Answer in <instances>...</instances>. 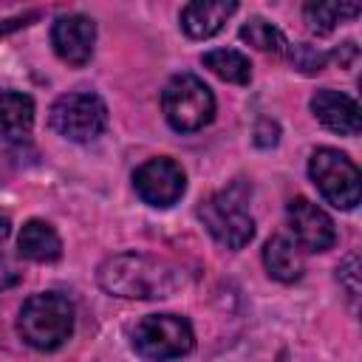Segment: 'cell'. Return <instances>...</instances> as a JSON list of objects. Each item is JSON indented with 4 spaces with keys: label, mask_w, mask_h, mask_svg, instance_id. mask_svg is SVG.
Returning a JSON list of instances; mask_svg holds the SVG:
<instances>
[{
    "label": "cell",
    "mask_w": 362,
    "mask_h": 362,
    "mask_svg": "<svg viewBox=\"0 0 362 362\" xmlns=\"http://www.w3.org/2000/svg\"><path fill=\"white\" fill-rule=\"evenodd\" d=\"M96 277L107 294L124 300H161L184 286V272L175 263L144 252H122L107 257Z\"/></svg>",
    "instance_id": "obj_1"
},
{
    "label": "cell",
    "mask_w": 362,
    "mask_h": 362,
    "mask_svg": "<svg viewBox=\"0 0 362 362\" xmlns=\"http://www.w3.org/2000/svg\"><path fill=\"white\" fill-rule=\"evenodd\" d=\"M17 331L37 351H57L74 334V305L68 297L45 291L31 294L17 317Z\"/></svg>",
    "instance_id": "obj_2"
},
{
    "label": "cell",
    "mask_w": 362,
    "mask_h": 362,
    "mask_svg": "<svg viewBox=\"0 0 362 362\" xmlns=\"http://www.w3.org/2000/svg\"><path fill=\"white\" fill-rule=\"evenodd\" d=\"M161 110L173 130L195 133L204 130L215 116V96L204 79L192 74L173 76L161 90Z\"/></svg>",
    "instance_id": "obj_3"
},
{
    "label": "cell",
    "mask_w": 362,
    "mask_h": 362,
    "mask_svg": "<svg viewBox=\"0 0 362 362\" xmlns=\"http://www.w3.org/2000/svg\"><path fill=\"white\" fill-rule=\"evenodd\" d=\"M308 175L314 181V187L320 189V195L337 206V209H354L359 204V192H362V175L359 167L339 150L334 147H320L311 153L308 161Z\"/></svg>",
    "instance_id": "obj_4"
},
{
    "label": "cell",
    "mask_w": 362,
    "mask_h": 362,
    "mask_svg": "<svg viewBox=\"0 0 362 362\" xmlns=\"http://www.w3.org/2000/svg\"><path fill=\"white\" fill-rule=\"evenodd\" d=\"M198 218L204 221L206 232L226 249H243L255 235V221L246 212V198L238 184L206 198L198 206Z\"/></svg>",
    "instance_id": "obj_5"
},
{
    "label": "cell",
    "mask_w": 362,
    "mask_h": 362,
    "mask_svg": "<svg viewBox=\"0 0 362 362\" xmlns=\"http://www.w3.org/2000/svg\"><path fill=\"white\" fill-rule=\"evenodd\" d=\"M195 345L192 325L178 314H147L133 328V348L141 359L167 362L189 354Z\"/></svg>",
    "instance_id": "obj_6"
},
{
    "label": "cell",
    "mask_w": 362,
    "mask_h": 362,
    "mask_svg": "<svg viewBox=\"0 0 362 362\" xmlns=\"http://www.w3.org/2000/svg\"><path fill=\"white\" fill-rule=\"evenodd\" d=\"M48 124L68 141H90L107 127V107L96 93H65L51 105Z\"/></svg>",
    "instance_id": "obj_7"
},
{
    "label": "cell",
    "mask_w": 362,
    "mask_h": 362,
    "mask_svg": "<svg viewBox=\"0 0 362 362\" xmlns=\"http://www.w3.org/2000/svg\"><path fill=\"white\" fill-rule=\"evenodd\" d=\"M133 187L144 204L164 209L184 195L187 178L173 158H150L133 173Z\"/></svg>",
    "instance_id": "obj_8"
},
{
    "label": "cell",
    "mask_w": 362,
    "mask_h": 362,
    "mask_svg": "<svg viewBox=\"0 0 362 362\" xmlns=\"http://www.w3.org/2000/svg\"><path fill=\"white\" fill-rule=\"evenodd\" d=\"M93 42H96V25L90 17L85 14H59L54 20L51 28V45L57 51V57L74 68H82L90 54H93Z\"/></svg>",
    "instance_id": "obj_9"
},
{
    "label": "cell",
    "mask_w": 362,
    "mask_h": 362,
    "mask_svg": "<svg viewBox=\"0 0 362 362\" xmlns=\"http://www.w3.org/2000/svg\"><path fill=\"white\" fill-rule=\"evenodd\" d=\"M286 212H288V226L305 252H325L334 246V240H337L334 221L317 204H311L308 198L300 195V198L288 201Z\"/></svg>",
    "instance_id": "obj_10"
},
{
    "label": "cell",
    "mask_w": 362,
    "mask_h": 362,
    "mask_svg": "<svg viewBox=\"0 0 362 362\" xmlns=\"http://www.w3.org/2000/svg\"><path fill=\"white\" fill-rule=\"evenodd\" d=\"M311 113L317 116V122L339 136H356L362 127V116H359V105L331 88H322L311 96Z\"/></svg>",
    "instance_id": "obj_11"
},
{
    "label": "cell",
    "mask_w": 362,
    "mask_h": 362,
    "mask_svg": "<svg viewBox=\"0 0 362 362\" xmlns=\"http://www.w3.org/2000/svg\"><path fill=\"white\" fill-rule=\"evenodd\" d=\"M238 3L232 0H195L181 8V28L192 40H206L223 28V23L235 14Z\"/></svg>",
    "instance_id": "obj_12"
},
{
    "label": "cell",
    "mask_w": 362,
    "mask_h": 362,
    "mask_svg": "<svg viewBox=\"0 0 362 362\" xmlns=\"http://www.w3.org/2000/svg\"><path fill=\"white\" fill-rule=\"evenodd\" d=\"M34 124V102L25 93L0 90V139L20 141L31 133Z\"/></svg>",
    "instance_id": "obj_13"
},
{
    "label": "cell",
    "mask_w": 362,
    "mask_h": 362,
    "mask_svg": "<svg viewBox=\"0 0 362 362\" xmlns=\"http://www.w3.org/2000/svg\"><path fill=\"white\" fill-rule=\"evenodd\" d=\"M17 246H20V255L23 257L37 260V263H51V260H57L62 255V240L54 232V226L45 223V221H28V223H23L20 238H17Z\"/></svg>",
    "instance_id": "obj_14"
},
{
    "label": "cell",
    "mask_w": 362,
    "mask_h": 362,
    "mask_svg": "<svg viewBox=\"0 0 362 362\" xmlns=\"http://www.w3.org/2000/svg\"><path fill=\"white\" fill-rule=\"evenodd\" d=\"M263 263H266V272L280 283H294L303 277V257H300L297 246L283 235H274L266 240Z\"/></svg>",
    "instance_id": "obj_15"
},
{
    "label": "cell",
    "mask_w": 362,
    "mask_h": 362,
    "mask_svg": "<svg viewBox=\"0 0 362 362\" xmlns=\"http://www.w3.org/2000/svg\"><path fill=\"white\" fill-rule=\"evenodd\" d=\"M359 14V3H334V0H317V3H305L303 6V20L308 25V31H314L317 37H325L334 31V25L345 17H356Z\"/></svg>",
    "instance_id": "obj_16"
},
{
    "label": "cell",
    "mask_w": 362,
    "mask_h": 362,
    "mask_svg": "<svg viewBox=\"0 0 362 362\" xmlns=\"http://www.w3.org/2000/svg\"><path fill=\"white\" fill-rule=\"evenodd\" d=\"M215 76L226 79V82H235V85H249L252 79V65L249 59L235 51V48H215V51H206L204 59H201Z\"/></svg>",
    "instance_id": "obj_17"
},
{
    "label": "cell",
    "mask_w": 362,
    "mask_h": 362,
    "mask_svg": "<svg viewBox=\"0 0 362 362\" xmlns=\"http://www.w3.org/2000/svg\"><path fill=\"white\" fill-rule=\"evenodd\" d=\"M240 40L249 42L257 51H272V54H283L286 51V37L277 25H272L263 17H249L240 25Z\"/></svg>",
    "instance_id": "obj_18"
},
{
    "label": "cell",
    "mask_w": 362,
    "mask_h": 362,
    "mask_svg": "<svg viewBox=\"0 0 362 362\" xmlns=\"http://www.w3.org/2000/svg\"><path fill=\"white\" fill-rule=\"evenodd\" d=\"M288 57H291V65H294L297 71H303V74H317V71H322L325 62L331 59V54H325V51H320V48H314V45H308V42L291 45Z\"/></svg>",
    "instance_id": "obj_19"
},
{
    "label": "cell",
    "mask_w": 362,
    "mask_h": 362,
    "mask_svg": "<svg viewBox=\"0 0 362 362\" xmlns=\"http://www.w3.org/2000/svg\"><path fill=\"white\" fill-rule=\"evenodd\" d=\"M356 266H359L356 255H351V257L339 266V280L345 283V288H348V294H351V297H356V294H359V272H356Z\"/></svg>",
    "instance_id": "obj_20"
},
{
    "label": "cell",
    "mask_w": 362,
    "mask_h": 362,
    "mask_svg": "<svg viewBox=\"0 0 362 362\" xmlns=\"http://www.w3.org/2000/svg\"><path fill=\"white\" fill-rule=\"evenodd\" d=\"M17 280H20V272L11 266V260H8V257H3V255H0V291H3V288H11Z\"/></svg>",
    "instance_id": "obj_21"
},
{
    "label": "cell",
    "mask_w": 362,
    "mask_h": 362,
    "mask_svg": "<svg viewBox=\"0 0 362 362\" xmlns=\"http://www.w3.org/2000/svg\"><path fill=\"white\" fill-rule=\"evenodd\" d=\"M6 235H8V221L0 218V238H6Z\"/></svg>",
    "instance_id": "obj_22"
}]
</instances>
